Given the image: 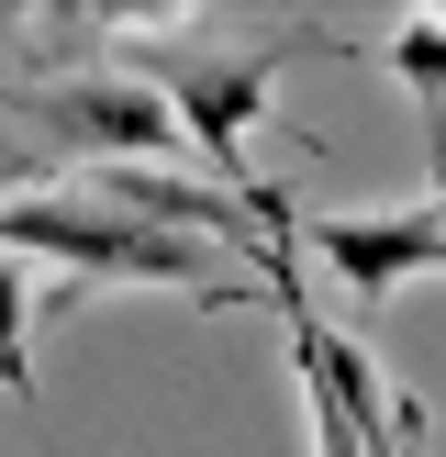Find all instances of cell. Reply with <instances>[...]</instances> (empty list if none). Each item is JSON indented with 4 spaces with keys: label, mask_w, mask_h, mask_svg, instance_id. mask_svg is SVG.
Instances as JSON below:
<instances>
[{
    "label": "cell",
    "mask_w": 446,
    "mask_h": 457,
    "mask_svg": "<svg viewBox=\"0 0 446 457\" xmlns=\"http://www.w3.org/2000/svg\"><path fill=\"white\" fill-rule=\"evenodd\" d=\"M301 245L357 290V302H391L401 279H446V223H435V201H413V212H312Z\"/></svg>",
    "instance_id": "3957f363"
},
{
    "label": "cell",
    "mask_w": 446,
    "mask_h": 457,
    "mask_svg": "<svg viewBox=\"0 0 446 457\" xmlns=\"http://www.w3.org/2000/svg\"><path fill=\"white\" fill-rule=\"evenodd\" d=\"M424 145H435V190L424 201H435V223H446V123H424Z\"/></svg>",
    "instance_id": "8992f818"
},
{
    "label": "cell",
    "mask_w": 446,
    "mask_h": 457,
    "mask_svg": "<svg viewBox=\"0 0 446 457\" xmlns=\"http://www.w3.org/2000/svg\"><path fill=\"white\" fill-rule=\"evenodd\" d=\"M0 391L34 402V279H22V257H0Z\"/></svg>",
    "instance_id": "5b68a950"
},
{
    "label": "cell",
    "mask_w": 446,
    "mask_h": 457,
    "mask_svg": "<svg viewBox=\"0 0 446 457\" xmlns=\"http://www.w3.org/2000/svg\"><path fill=\"white\" fill-rule=\"evenodd\" d=\"M0 257H45V268H67V290L45 312H67L78 290H178V302H201V312H235V302H257V290L223 268V245H190V235H156V223H134V212H112V201H89L78 179L67 190H12L0 201Z\"/></svg>",
    "instance_id": "6da1fadb"
},
{
    "label": "cell",
    "mask_w": 446,
    "mask_h": 457,
    "mask_svg": "<svg viewBox=\"0 0 446 457\" xmlns=\"http://www.w3.org/2000/svg\"><path fill=\"white\" fill-rule=\"evenodd\" d=\"M0 112L12 123H34L45 145H67L78 168H156V156H178L190 134H178L168 89L134 79V67H67V79H12L0 89Z\"/></svg>",
    "instance_id": "7a4b0ae2"
},
{
    "label": "cell",
    "mask_w": 446,
    "mask_h": 457,
    "mask_svg": "<svg viewBox=\"0 0 446 457\" xmlns=\"http://www.w3.org/2000/svg\"><path fill=\"white\" fill-rule=\"evenodd\" d=\"M379 67L413 89V112H424V123H446V22H435V12H413V22H401V34L379 45Z\"/></svg>",
    "instance_id": "277c9868"
},
{
    "label": "cell",
    "mask_w": 446,
    "mask_h": 457,
    "mask_svg": "<svg viewBox=\"0 0 446 457\" xmlns=\"http://www.w3.org/2000/svg\"><path fill=\"white\" fill-rule=\"evenodd\" d=\"M12 34H22V22H12V12H0V56H12Z\"/></svg>",
    "instance_id": "52a82bcc"
}]
</instances>
